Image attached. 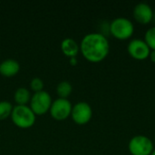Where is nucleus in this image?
I'll list each match as a JSON object with an SVG mask.
<instances>
[{
    "instance_id": "obj_1",
    "label": "nucleus",
    "mask_w": 155,
    "mask_h": 155,
    "mask_svg": "<svg viewBox=\"0 0 155 155\" xmlns=\"http://www.w3.org/2000/svg\"><path fill=\"white\" fill-rule=\"evenodd\" d=\"M80 51L83 56L91 63L104 61L110 51L109 41L100 33H90L84 36L80 44Z\"/></svg>"
},
{
    "instance_id": "obj_2",
    "label": "nucleus",
    "mask_w": 155,
    "mask_h": 155,
    "mask_svg": "<svg viewBox=\"0 0 155 155\" xmlns=\"http://www.w3.org/2000/svg\"><path fill=\"white\" fill-rule=\"evenodd\" d=\"M10 117L13 124L21 129H28L32 127L36 119V115L27 105H15L13 107Z\"/></svg>"
},
{
    "instance_id": "obj_3",
    "label": "nucleus",
    "mask_w": 155,
    "mask_h": 155,
    "mask_svg": "<svg viewBox=\"0 0 155 155\" xmlns=\"http://www.w3.org/2000/svg\"><path fill=\"white\" fill-rule=\"evenodd\" d=\"M134 25L125 17H117L110 23V34L118 40H127L133 36Z\"/></svg>"
},
{
    "instance_id": "obj_4",
    "label": "nucleus",
    "mask_w": 155,
    "mask_h": 155,
    "mask_svg": "<svg viewBox=\"0 0 155 155\" xmlns=\"http://www.w3.org/2000/svg\"><path fill=\"white\" fill-rule=\"evenodd\" d=\"M52 97L46 91L35 93L30 100V108L35 115H43L50 111Z\"/></svg>"
},
{
    "instance_id": "obj_5",
    "label": "nucleus",
    "mask_w": 155,
    "mask_h": 155,
    "mask_svg": "<svg viewBox=\"0 0 155 155\" xmlns=\"http://www.w3.org/2000/svg\"><path fill=\"white\" fill-rule=\"evenodd\" d=\"M128 150L132 155H151L154 148L150 138L145 135H135L130 140Z\"/></svg>"
},
{
    "instance_id": "obj_6",
    "label": "nucleus",
    "mask_w": 155,
    "mask_h": 155,
    "mask_svg": "<svg viewBox=\"0 0 155 155\" xmlns=\"http://www.w3.org/2000/svg\"><path fill=\"white\" fill-rule=\"evenodd\" d=\"M93 116V110L89 104L85 102H79L73 106L71 117L73 121L78 125H84L88 124Z\"/></svg>"
},
{
    "instance_id": "obj_7",
    "label": "nucleus",
    "mask_w": 155,
    "mask_h": 155,
    "mask_svg": "<svg viewBox=\"0 0 155 155\" xmlns=\"http://www.w3.org/2000/svg\"><path fill=\"white\" fill-rule=\"evenodd\" d=\"M72 104L69 102L68 99L58 98L52 103L50 108L51 116L57 121H64L71 116L72 113Z\"/></svg>"
},
{
    "instance_id": "obj_8",
    "label": "nucleus",
    "mask_w": 155,
    "mask_h": 155,
    "mask_svg": "<svg viewBox=\"0 0 155 155\" xmlns=\"http://www.w3.org/2000/svg\"><path fill=\"white\" fill-rule=\"evenodd\" d=\"M127 51L129 54L135 60L143 61L150 55L151 49L142 39H133L127 45Z\"/></svg>"
},
{
    "instance_id": "obj_9",
    "label": "nucleus",
    "mask_w": 155,
    "mask_h": 155,
    "mask_svg": "<svg viewBox=\"0 0 155 155\" xmlns=\"http://www.w3.org/2000/svg\"><path fill=\"white\" fill-rule=\"evenodd\" d=\"M134 18L142 25H147L153 21V11L150 5L146 3H139L134 8Z\"/></svg>"
},
{
    "instance_id": "obj_10",
    "label": "nucleus",
    "mask_w": 155,
    "mask_h": 155,
    "mask_svg": "<svg viewBox=\"0 0 155 155\" xmlns=\"http://www.w3.org/2000/svg\"><path fill=\"white\" fill-rule=\"evenodd\" d=\"M20 71V64L14 59H6L0 64V74L5 77H13Z\"/></svg>"
},
{
    "instance_id": "obj_11",
    "label": "nucleus",
    "mask_w": 155,
    "mask_h": 155,
    "mask_svg": "<svg viewBox=\"0 0 155 155\" xmlns=\"http://www.w3.org/2000/svg\"><path fill=\"white\" fill-rule=\"evenodd\" d=\"M61 50L64 55L73 58L78 54L80 51V45L75 40L72 38H65L61 43Z\"/></svg>"
},
{
    "instance_id": "obj_12",
    "label": "nucleus",
    "mask_w": 155,
    "mask_h": 155,
    "mask_svg": "<svg viewBox=\"0 0 155 155\" xmlns=\"http://www.w3.org/2000/svg\"><path fill=\"white\" fill-rule=\"evenodd\" d=\"M31 97L32 96L29 90L25 87H20L16 89L14 94V99L16 103V105H26L28 103H30Z\"/></svg>"
},
{
    "instance_id": "obj_13",
    "label": "nucleus",
    "mask_w": 155,
    "mask_h": 155,
    "mask_svg": "<svg viewBox=\"0 0 155 155\" xmlns=\"http://www.w3.org/2000/svg\"><path fill=\"white\" fill-rule=\"evenodd\" d=\"M72 92H73V86L67 81H62L56 86V93L59 98L67 99L71 95Z\"/></svg>"
},
{
    "instance_id": "obj_14",
    "label": "nucleus",
    "mask_w": 155,
    "mask_h": 155,
    "mask_svg": "<svg viewBox=\"0 0 155 155\" xmlns=\"http://www.w3.org/2000/svg\"><path fill=\"white\" fill-rule=\"evenodd\" d=\"M13 111V105L6 101L0 102V120H5L11 116Z\"/></svg>"
},
{
    "instance_id": "obj_15",
    "label": "nucleus",
    "mask_w": 155,
    "mask_h": 155,
    "mask_svg": "<svg viewBox=\"0 0 155 155\" xmlns=\"http://www.w3.org/2000/svg\"><path fill=\"white\" fill-rule=\"evenodd\" d=\"M144 42L147 44L151 51H155V25L146 31L144 35Z\"/></svg>"
},
{
    "instance_id": "obj_16",
    "label": "nucleus",
    "mask_w": 155,
    "mask_h": 155,
    "mask_svg": "<svg viewBox=\"0 0 155 155\" xmlns=\"http://www.w3.org/2000/svg\"><path fill=\"white\" fill-rule=\"evenodd\" d=\"M44 82L39 77H35L30 82V87L35 93H38L41 91H44Z\"/></svg>"
},
{
    "instance_id": "obj_17",
    "label": "nucleus",
    "mask_w": 155,
    "mask_h": 155,
    "mask_svg": "<svg viewBox=\"0 0 155 155\" xmlns=\"http://www.w3.org/2000/svg\"><path fill=\"white\" fill-rule=\"evenodd\" d=\"M149 57H150L151 61H152L153 63H154L155 64V51H151Z\"/></svg>"
},
{
    "instance_id": "obj_18",
    "label": "nucleus",
    "mask_w": 155,
    "mask_h": 155,
    "mask_svg": "<svg viewBox=\"0 0 155 155\" xmlns=\"http://www.w3.org/2000/svg\"><path fill=\"white\" fill-rule=\"evenodd\" d=\"M70 63H71V64H73V65H75V64H77V60L75 59V57L70 58Z\"/></svg>"
},
{
    "instance_id": "obj_19",
    "label": "nucleus",
    "mask_w": 155,
    "mask_h": 155,
    "mask_svg": "<svg viewBox=\"0 0 155 155\" xmlns=\"http://www.w3.org/2000/svg\"><path fill=\"white\" fill-rule=\"evenodd\" d=\"M153 22L155 24V12H153Z\"/></svg>"
},
{
    "instance_id": "obj_20",
    "label": "nucleus",
    "mask_w": 155,
    "mask_h": 155,
    "mask_svg": "<svg viewBox=\"0 0 155 155\" xmlns=\"http://www.w3.org/2000/svg\"><path fill=\"white\" fill-rule=\"evenodd\" d=\"M151 155H155V149L153 150V153H151Z\"/></svg>"
},
{
    "instance_id": "obj_21",
    "label": "nucleus",
    "mask_w": 155,
    "mask_h": 155,
    "mask_svg": "<svg viewBox=\"0 0 155 155\" xmlns=\"http://www.w3.org/2000/svg\"><path fill=\"white\" fill-rule=\"evenodd\" d=\"M154 141H155V137H154Z\"/></svg>"
}]
</instances>
